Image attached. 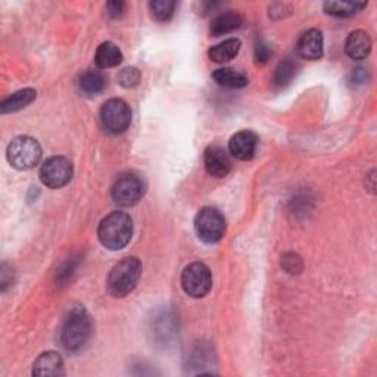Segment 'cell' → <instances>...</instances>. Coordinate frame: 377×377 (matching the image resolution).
Wrapping results in <instances>:
<instances>
[{"mask_svg":"<svg viewBox=\"0 0 377 377\" xmlns=\"http://www.w3.org/2000/svg\"><path fill=\"white\" fill-rule=\"evenodd\" d=\"M93 333V323L83 307H74L64 320L61 340L70 352H79L88 343Z\"/></svg>","mask_w":377,"mask_h":377,"instance_id":"cell-1","label":"cell"},{"mask_svg":"<svg viewBox=\"0 0 377 377\" xmlns=\"http://www.w3.org/2000/svg\"><path fill=\"white\" fill-rule=\"evenodd\" d=\"M133 236V221L130 216L121 211H114L105 217L99 227L98 237L100 244L110 251H119L126 248Z\"/></svg>","mask_w":377,"mask_h":377,"instance_id":"cell-2","label":"cell"},{"mask_svg":"<svg viewBox=\"0 0 377 377\" xmlns=\"http://www.w3.org/2000/svg\"><path fill=\"white\" fill-rule=\"evenodd\" d=\"M142 263L134 256H127V258L117 263L107 280L110 293L115 298L130 295L142 277Z\"/></svg>","mask_w":377,"mask_h":377,"instance_id":"cell-3","label":"cell"},{"mask_svg":"<svg viewBox=\"0 0 377 377\" xmlns=\"http://www.w3.org/2000/svg\"><path fill=\"white\" fill-rule=\"evenodd\" d=\"M41 154V146L36 139L29 135H18L9 143L6 158L15 170L27 171L40 162Z\"/></svg>","mask_w":377,"mask_h":377,"instance_id":"cell-4","label":"cell"},{"mask_svg":"<svg viewBox=\"0 0 377 377\" xmlns=\"http://www.w3.org/2000/svg\"><path fill=\"white\" fill-rule=\"evenodd\" d=\"M194 230L202 242L214 245L225 233V218L217 208L205 206L194 218Z\"/></svg>","mask_w":377,"mask_h":377,"instance_id":"cell-5","label":"cell"},{"mask_svg":"<svg viewBox=\"0 0 377 377\" xmlns=\"http://www.w3.org/2000/svg\"><path fill=\"white\" fill-rule=\"evenodd\" d=\"M111 193L112 199L119 206H133L143 198L145 182L138 174L126 173L115 180Z\"/></svg>","mask_w":377,"mask_h":377,"instance_id":"cell-6","label":"cell"},{"mask_svg":"<svg viewBox=\"0 0 377 377\" xmlns=\"http://www.w3.org/2000/svg\"><path fill=\"white\" fill-rule=\"evenodd\" d=\"M182 286L192 298H204L213 288V276L204 263L189 264L182 275Z\"/></svg>","mask_w":377,"mask_h":377,"instance_id":"cell-7","label":"cell"},{"mask_svg":"<svg viewBox=\"0 0 377 377\" xmlns=\"http://www.w3.org/2000/svg\"><path fill=\"white\" fill-rule=\"evenodd\" d=\"M74 174L72 162L65 157H52L44 161L40 168V178L44 186L61 189L67 186Z\"/></svg>","mask_w":377,"mask_h":377,"instance_id":"cell-8","label":"cell"},{"mask_svg":"<svg viewBox=\"0 0 377 377\" xmlns=\"http://www.w3.org/2000/svg\"><path fill=\"white\" fill-rule=\"evenodd\" d=\"M100 118L103 127L112 134L124 133L131 123V111L123 99H111L103 103Z\"/></svg>","mask_w":377,"mask_h":377,"instance_id":"cell-9","label":"cell"},{"mask_svg":"<svg viewBox=\"0 0 377 377\" xmlns=\"http://www.w3.org/2000/svg\"><path fill=\"white\" fill-rule=\"evenodd\" d=\"M204 162L206 173L216 178H224L232 170V161L227 152L220 146L206 147Z\"/></svg>","mask_w":377,"mask_h":377,"instance_id":"cell-10","label":"cell"},{"mask_svg":"<svg viewBox=\"0 0 377 377\" xmlns=\"http://www.w3.org/2000/svg\"><path fill=\"white\" fill-rule=\"evenodd\" d=\"M256 146H258V138L249 130L236 133L229 142L230 154L240 161H251L255 157Z\"/></svg>","mask_w":377,"mask_h":377,"instance_id":"cell-11","label":"cell"},{"mask_svg":"<svg viewBox=\"0 0 377 377\" xmlns=\"http://www.w3.org/2000/svg\"><path fill=\"white\" fill-rule=\"evenodd\" d=\"M296 51L300 58L308 61H319L323 56V34L320 29H308L298 40Z\"/></svg>","mask_w":377,"mask_h":377,"instance_id":"cell-12","label":"cell"},{"mask_svg":"<svg viewBox=\"0 0 377 377\" xmlns=\"http://www.w3.org/2000/svg\"><path fill=\"white\" fill-rule=\"evenodd\" d=\"M370 51H371V39L364 29H357V32L351 33L345 41L346 55H348L351 59H355V61L366 59Z\"/></svg>","mask_w":377,"mask_h":377,"instance_id":"cell-13","label":"cell"},{"mask_svg":"<svg viewBox=\"0 0 377 377\" xmlns=\"http://www.w3.org/2000/svg\"><path fill=\"white\" fill-rule=\"evenodd\" d=\"M34 376H48V377H56L64 376V361L62 357L58 352L49 351L41 354L36 361L33 367Z\"/></svg>","mask_w":377,"mask_h":377,"instance_id":"cell-14","label":"cell"},{"mask_svg":"<svg viewBox=\"0 0 377 377\" xmlns=\"http://www.w3.org/2000/svg\"><path fill=\"white\" fill-rule=\"evenodd\" d=\"M37 98V92L34 88H24L20 92H15L11 95L8 99H5L0 103V112L2 114H11L17 112L24 108H27L28 105H32Z\"/></svg>","mask_w":377,"mask_h":377,"instance_id":"cell-15","label":"cell"},{"mask_svg":"<svg viewBox=\"0 0 377 377\" xmlns=\"http://www.w3.org/2000/svg\"><path fill=\"white\" fill-rule=\"evenodd\" d=\"M242 24H244V18L240 13L233 12V11L224 12V13L218 15V17H216L213 20V22H211V33H213L214 36L229 34V33L234 32V29L240 28V25Z\"/></svg>","mask_w":377,"mask_h":377,"instance_id":"cell-16","label":"cell"},{"mask_svg":"<svg viewBox=\"0 0 377 377\" xmlns=\"http://www.w3.org/2000/svg\"><path fill=\"white\" fill-rule=\"evenodd\" d=\"M95 61H96V65L102 70L114 68L118 64H121L123 53L118 49L117 44L111 41H105L98 48L96 55H95Z\"/></svg>","mask_w":377,"mask_h":377,"instance_id":"cell-17","label":"cell"},{"mask_svg":"<svg viewBox=\"0 0 377 377\" xmlns=\"http://www.w3.org/2000/svg\"><path fill=\"white\" fill-rule=\"evenodd\" d=\"M240 46H242V44H240L239 39H229L211 48L208 55L211 61H214L217 64H224L232 61V59L237 56Z\"/></svg>","mask_w":377,"mask_h":377,"instance_id":"cell-18","label":"cell"},{"mask_svg":"<svg viewBox=\"0 0 377 377\" xmlns=\"http://www.w3.org/2000/svg\"><path fill=\"white\" fill-rule=\"evenodd\" d=\"M214 80L227 88H242L248 86V77L244 72H239L233 68H220L213 74Z\"/></svg>","mask_w":377,"mask_h":377,"instance_id":"cell-19","label":"cell"},{"mask_svg":"<svg viewBox=\"0 0 377 377\" xmlns=\"http://www.w3.org/2000/svg\"><path fill=\"white\" fill-rule=\"evenodd\" d=\"M79 86L81 88V92L87 96H96L100 93L102 90L107 86V80H105L103 74L99 71L88 70L81 74Z\"/></svg>","mask_w":377,"mask_h":377,"instance_id":"cell-20","label":"cell"},{"mask_svg":"<svg viewBox=\"0 0 377 377\" xmlns=\"http://www.w3.org/2000/svg\"><path fill=\"white\" fill-rule=\"evenodd\" d=\"M367 6L364 2H326L324 4V11L326 13L331 15V17H339V18H346L351 17V15L363 11Z\"/></svg>","mask_w":377,"mask_h":377,"instance_id":"cell-21","label":"cell"},{"mask_svg":"<svg viewBox=\"0 0 377 377\" xmlns=\"http://www.w3.org/2000/svg\"><path fill=\"white\" fill-rule=\"evenodd\" d=\"M177 4L174 0H154L149 4L150 13L159 22H167L173 18Z\"/></svg>","mask_w":377,"mask_h":377,"instance_id":"cell-22","label":"cell"},{"mask_svg":"<svg viewBox=\"0 0 377 377\" xmlns=\"http://www.w3.org/2000/svg\"><path fill=\"white\" fill-rule=\"evenodd\" d=\"M296 74V65L291 59H284L282 61L273 74V84L277 87H286L288 86Z\"/></svg>","mask_w":377,"mask_h":377,"instance_id":"cell-23","label":"cell"},{"mask_svg":"<svg viewBox=\"0 0 377 377\" xmlns=\"http://www.w3.org/2000/svg\"><path fill=\"white\" fill-rule=\"evenodd\" d=\"M140 81V71L138 68H124L118 75V83L126 88L135 87Z\"/></svg>","mask_w":377,"mask_h":377,"instance_id":"cell-24","label":"cell"},{"mask_svg":"<svg viewBox=\"0 0 377 377\" xmlns=\"http://www.w3.org/2000/svg\"><path fill=\"white\" fill-rule=\"evenodd\" d=\"M282 265L283 268L288 271V273H300V271H303L304 268V264H303V260H300V256L296 255V253H288V255H284L283 258H282Z\"/></svg>","mask_w":377,"mask_h":377,"instance_id":"cell-25","label":"cell"},{"mask_svg":"<svg viewBox=\"0 0 377 377\" xmlns=\"http://www.w3.org/2000/svg\"><path fill=\"white\" fill-rule=\"evenodd\" d=\"M271 55H273V49H271V46L265 40L261 39V40L256 41V44H255V61H256V64L263 65V64L268 62V59Z\"/></svg>","mask_w":377,"mask_h":377,"instance_id":"cell-26","label":"cell"},{"mask_svg":"<svg viewBox=\"0 0 377 377\" xmlns=\"http://www.w3.org/2000/svg\"><path fill=\"white\" fill-rule=\"evenodd\" d=\"M369 81V72L364 67H358L352 71V83L366 84Z\"/></svg>","mask_w":377,"mask_h":377,"instance_id":"cell-27","label":"cell"},{"mask_svg":"<svg viewBox=\"0 0 377 377\" xmlns=\"http://www.w3.org/2000/svg\"><path fill=\"white\" fill-rule=\"evenodd\" d=\"M124 8H126V4H124V2H110V4L107 5L108 13L111 15L112 18L121 17L123 12H124Z\"/></svg>","mask_w":377,"mask_h":377,"instance_id":"cell-28","label":"cell"}]
</instances>
